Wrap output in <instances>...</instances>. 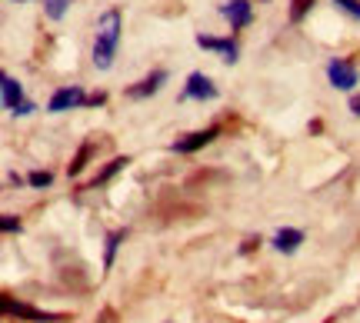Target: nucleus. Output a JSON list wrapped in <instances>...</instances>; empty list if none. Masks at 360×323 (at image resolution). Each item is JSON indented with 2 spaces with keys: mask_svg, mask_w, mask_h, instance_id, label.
Segmentation results:
<instances>
[{
  "mask_svg": "<svg viewBox=\"0 0 360 323\" xmlns=\"http://www.w3.org/2000/svg\"><path fill=\"white\" fill-rule=\"evenodd\" d=\"M124 37V13L117 7H107L101 13V20L94 27V51H90V60L97 70H110L117 57V44Z\"/></svg>",
  "mask_w": 360,
  "mask_h": 323,
  "instance_id": "obj_1",
  "label": "nucleus"
},
{
  "mask_svg": "<svg viewBox=\"0 0 360 323\" xmlns=\"http://www.w3.org/2000/svg\"><path fill=\"white\" fill-rule=\"evenodd\" d=\"M0 91H4V110H7V114L27 117V114H34V110H37V104L24 97V87H20V80L11 77V74H4V77H0Z\"/></svg>",
  "mask_w": 360,
  "mask_h": 323,
  "instance_id": "obj_2",
  "label": "nucleus"
},
{
  "mask_svg": "<svg viewBox=\"0 0 360 323\" xmlns=\"http://www.w3.org/2000/svg\"><path fill=\"white\" fill-rule=\"evenodd\" d=\"M87 104H90V93L80 84H70V87H57L53 91V97L47 100V114H67V110H80Z\"/></svg>",
  "mask_w": 360,
  "mask_h": 323,
  "instance_id": "obj_3",
  "label": "nucleus"
},
{
  "mask_svg": "<svg viewBox=\"0 0 360 323\" xmlns=\"http://www.w3.org/2000/svg\"><path fill=\"white\" fill-rule=\"evenodd\" d=\"M327 80H330L334 91H354L360 84V70L347 57H334V60L327 64Z\"/></svg>",
  "mask_w": 360,
  "mask_h": 323,
  "instance_id": "obj_4",
  "label": "nucleus"
},
{
  "mask_svg": "<svg viewBox=\"0 0 360 323\" xmlns=\"http://www.w3.org/2000/svg\"><path fill=\"white\" fill-rule=\"evenodd\" d=\"M180 100H197V104H207V100H217V84L200 74V70H193L187 84H184V93H180Z\"/></svg>",
  "mask_w": 360,
  "mask_h": 323,
  "instance_id": "obj_5",
  "label": "nucleus"
},
{
  "mask_svg": "<svg viewBox=\"0 0 360 323\" xmlns=\"http://www.w3.org/2000/svg\"><path fill=\"white\" fill-rule=\"evenodd\" d=\"M4 313L7 317H20V320H30V323H57L60 320V313H44L37 310V307H27V303H20V300H13L11 294H4Z\"/></svg>",
  "mask_w": 360,
  "mask_h": 323,
  "instance_id": "obj_6",
  "label": "nucleus"
},
{
  "mask_svg": "<svg viewBox=\"0 0 360 323\" xmlns=\"http://www.w3.org/2000/svg\"><path fill=\"white\" fill-rule=\"evenodd\" d=\"M197 47H200V51L220 53V60H224V64H237V60H240V47H237V40L233 37H210V34H197Z\"/></svg>",
  "mask_w": 360,
  "mask_h": 323,
  "instance_id": "obj_7",
  "label": "nucleus"
},
{
  "mask_svg": "<svg viewBox=\"0 0 360 323\" xmlns=\"http://www.w3.org/2000/svg\"><path fill=\"white\" fill-rule=\"evenodd\" d=\"M220 17L231 24V30H244L254 20V4L250 0H227V4H220Z\"/></svg>",
  "mask_w": 360,
  "mask_h": 323,
  "instance_id": "obj_8",
  "label": "nucleus"
},
{
  "mask_svg": "<svg viewBox=\"0 0 360 323\" xmlns=\"http://www.w3.org/2000/svg\"><path fill=\"white\" fill-rule=\"evenodd\" d=\"M220 137V127L214 124V127H204V130H193V133H187L184 140H177L170 150L174 154H197V150H204L207 143H214Z\"/></svg>",
  "mask_w": 360,
  "mask_h": 323,
  "instance_id": "obj_9",
  "label": "nucleus"
},
{
  "mask_svg": "<svg viewBox=\"0 0 360 323\" xmlns=\"http://www.w3.org/2000/svg\"><path fill=\"white\" fill-rule=\"evenodd\" d=\"M170 80V74L160 67V70H154V74H147L143 80H137L134 87H127V97L130 100H147V97H154V93L164 91V84Z\"/></svg>",
  "mask_w": 360,
  "mask_h": 323,
  "instance_id": "obj_10",
  "label": "nucleus"
},
{
  "mask_svg": "<svg viewBox=\"0 0 360 323\" xmlns=\"http://www.w3.org/2000/svg\"><path fill=\"white\" fill-rule=\"evenodd\" d=\"M304 244V230H294V227H283V230L274 233V250L281 253H297Z\"/></svg>",
  "mask_w": 360,
  "mask_h": 323,
  "instance_id": "obj_11",
  "label": "nucleus"
},
{
  "mask_svg": "<svg viewBox=\"0 0 360 323\" xmlns=\"http://www.w3.org/2000/svg\"><path fill=\"white\" fill-rule=\"evenodd\" d=\"M127 164H130V157H114V160H110V164H107V167H103L101 173L94 177V183H90V190H97V187H103L107 180H114V177L120 173V170H127Z\"/></svg>",
  "mask_w": 360,
  "mask_h": 323,
  "instance_id": "obj_12",
  "label": "nucleus"
},
{
  "mask_svg": "<svg viewBox=\"0 0 360 323\" xmlns=\"http://www.w3.org/2000/svg\"><path fill=\"white\" fill-rule=\"evenodd\" d=\"M94 150H97V143H94V140H84V143H80V150H77V157L70 160V167H67V173H70V177H77V173H84V167H87V160L94 157Z\"/></svg>",
  "mask_w": 360,
  "mask_h": 323,
  "instance_id": "obj_13",
  "label": "nucleus"
},
{
  "mask_svg": "<svg viewBox=\"0 0 360 323\" xmlns=\"http://www.w3.org/2000/svg\"><path fill=\"white\" fill-rule=\"evenodd\" d=\"M124 237H127V230H114L110 237H107V250H103V267L110 270L117 260V250H120V244H124Z\"/></svg>",
  "mask_w": 360,
  "mask_h": 323,
  "instance_id": "obj_14",
  "label": "nucleus"
},
{
  "mask_svg": "<svg viewBox=\"0 0 360 323\" xmlns=\"http://www.w3.org/2000/svg\"><path fill=\"white\" fill-rule=\"evenodd\" d=\"M67 11H70V0H44V13L51 20H64Z\"/></svg>",
  "mask_w": 360,
  "mask_h": 323,
  "instance_id": "obj_15",
  "label": "nucleus"
},
{
  "mask_svg": "<svg viewBox=\"0 0 360 323\" xmlns=\"http://www.w3.org/2000/svg\"><path fill=\"white\" fill-rule=\"evenodd\" d=\"M317 0H290V24H300L310 11H314Z\"/></svg>",
  "mask_w": 360,
  "mask_h": 323,
  "instance_id": "obj_16",
  "label": "nucleus"
},
{
  "mask_svg": "<svg viewBox=\"0 0 360 323\" xmlns=\"http://www.w3.org/2000/svg\"><path fill=\"white\" fill-rule=\"evenodd\" d=\"M330 4H334L340 13H347L350 20H357L360 24V0H330Z\"/></svg>",
  "mask_w": 360,
  "mask_h": 323,
  "instance_id": "obj_17",
  "label": "nucleus"
},
{
  "mask_svg": "<svg viewBox=\"0 0 360 323\" xmlns=\"http://www.w3.org/2000/svg\"><path fill=\"white\" fill-rule=\"evenodd\" d=\"M27 183H30L34 190H44V187H51V183H53V173H51V170H34V173L27 177Z\"/></svg>",
  "mask_w": 360,
  "mask_h": 323,
  "instance_id": "obj_18",
  "label": "nucleus"
},
{
  "mask_svg": "<svg viewBox=\"0 0 360 323\" xmlns=\"http://www.w3.org/2000/svg\"><path fill=\"white\" fill-rule=\"evenodd\" d=\"M0 230L4 233H20V220L13 217V213H4V217H0Z\"/></svg>",
  "mask_w": 360,
  "mask_h": 323,
  "instance_id": "obj_19",
  "label": "nucleus"
},
{
  "mask_svg": "<svg viewBox=\"0 0 360 323\" xmlns=\"http://www.w3.org/2000/svg\"><path fill=\"white\" fill-rule=\"evenodd\" d=\"M257 244H260V237H250V240H244V246H240V253H250V250H254Z\"/></svg>",
  "mask_w": 360,
  "mask_h": 323,
  "instance_id": "obj_20",
  "label": "nucleus"
},
{
  "mask_svg": "<svg viewBox=\"0 0 360 323\" xmlns=\"http://www.w3.org/2000/svg\"><path fill=\"white\" fill-rule=\"evenodd\" d=\"M103 100H107V93H90V104L87 107H101Z\"/></svg>",
  "mask_w": 360,
  "mask_h": 323,
  "instance_id": "obj_21",
  "label": "nucleus"
},
{
  "mask_svg": "<svg viewBox=\"0 0 360 323\" xmlns=\"http://www.w3.org/2000/svg\"><path fill=\"white\" fill-rule=\"evenodd\" d=\"M350 114L360 117V93H357V97H350Z\"/></svg>",
  "mask_w": 360,
  "mask_h": 323,
  "instance_id": "obj_22",
  "label": "nucleus"
},
{
  "mask_svg": "<svg viewBox=\"0 0 360 323\" xmlns=\"http://www.w3.org/2000/svg\"><path fill=\"white\" fill-rule=\"evenodd\" d=\"M7 4H30V0H7Z\"/></svg>",
  "mask_w": 360,
  "mask_h": 323,
  "instance_id": "obj_23",
  "label": "nucleus"
},
{
  "mask_svg": "<svg viewBox=\"0 0 360 323\" xmlns=\"http://www.w3.org/2000/svg\"><path fill=\"white\" fill-rule=\"evenodd\" d=\"M264 4H267V0H264Z\"/></svg>",
  "mask_w": 360,
  "mask_h": 323,
  "instance_id": "obj_24",
  "label": "nucleus"
}]
</instances>
